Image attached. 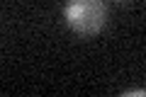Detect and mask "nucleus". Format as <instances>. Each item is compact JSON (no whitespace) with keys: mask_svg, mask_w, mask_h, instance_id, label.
<instances>
[{"mask_svg":"<svg viewBox=\"0 0 146 97\" xmlns=\"http://www.w3.org/2000/svg\"><path fill=\"white\" fill-rule=\"evenodd\" d=\"M66 20L80 34H95L105 24V5L100 0H71L66 7Z\"/></svg>","mask_w":146,"mask_h":97,"instance_id":"nucleus-1","label":"nucleus"}]
</instances>
